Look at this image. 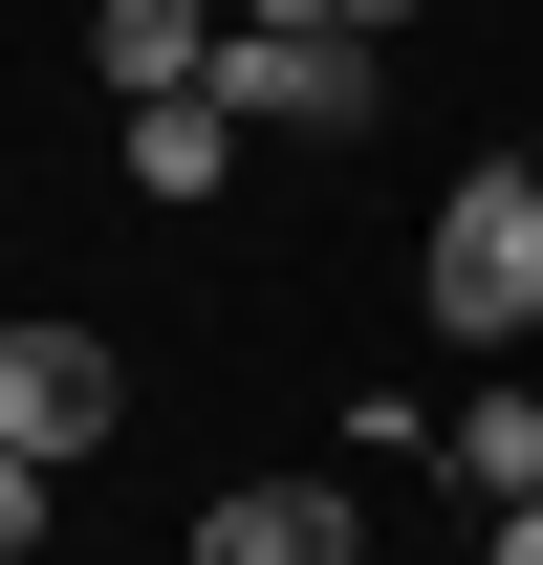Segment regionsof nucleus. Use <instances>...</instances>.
Segmentation results:
<instances>
[{
    "label": "nucleus",
    "instance_id": "1",
    "mask_svg": "<svg viewBox=\"0 0 543 565\" xmlns=\"http://www.w3.org/2000/svg\"><path fill=\"white\" fill-rule=\"evenodd\" d=\"M413 305H435L457 349H522V327H543V174H522V152L435 196V262H413Z\"/></svg>",
    "mask_w": 543,
    "mask_h": 565
},
{
    "label": "nucleus",
    "instance_id": "2",
    "mask_svg": "<svg viewBox=\"0 0 543 565\" xmlns=\"http://www.w3.org/2000/svg\"><path fill=\"white\" fill-rule=\"evenodd\" d=\"M217 109L239 131H370V44L348 22H239L217 44Z\"/></svg>",
    "mask_w": 543,
    "mask_h": 565
},
{
    "label": "nucleus",
    "instance_id": "3",
    "mask_svg": "<svg viewBox=\"0 0 543 565\" xmlns=\"http://www.w3.org/2000/svg\"><path fill=\"white\" fill-rule=\"evenodd\" d=\"M109 414H131V370L87 327H0V457H87Z\"/></svg>",
    "mask_w": 543,
    "mask_h": 565
},
{
    "label": "nucleus",
    "instance_id": "4",
    "mask_svg": "<svg viewBox=\"0 0 543 565\" xmlns=\"http://www.w3.org/2000/svg\"><path fill=\"white\" fill-rule=\"evenodd\" d=\"M217 44H239L217 0H87V66L131 87V109H152V87H217Z\"/></svg>",
    "mask_w": 543,
    "mask_h": 565
},
{
    "label": "nucleus",
    "instance_id": "5",
    "mask_svg": "<svg viewBox=\"0 0 543 565\" xmlns=\"http://www.w3.org/2000/svg\"><path fill=\"white\" fill-rule=\"evenodd\" d=\"M196 565H370V544H348V500H327V479H239V500L196 522Z\"/></svg>",
    "mask_w": 543,
    "mask_h": 565
},
{
    "label": "nucleus",
    "instance_id": "6",
    "mask_svg": "<svg viewBox=\"0 0 543 565\" xmlns=\"http://www.w3.org/2000/svg\"><path fill=\"white\" fill-rule=\"evenodd\" d=\"M217 174H239V109H217V87H152V109H131V196H174V217H196Z\"/></svg>",
    "mask_w": 543,
    "mask_h": 565
},
{
    "label": "nucleus",
    "instance_id": "7",
    "mask_svg": "<svg viewBox=\"0 0 543 565\" xmlns=\"http://www.w3.org/2000/svg\"><path fill=\"white\" fill-rule=\"evenodd\" d=\"M435 457H457V500H543V392H478Z\"/></svg>",
    "mask_w": 543,
    "mask_h": 565
},
{
    "label": "nucleus",
    "instance_id": "8",
    "mask_svg": "<svg viewBox=\"0 0 543 565\" xmlns=\"http://www.w3.org/2000/svg\"><path fill=\"white\" fill-rule=\"evenodd\" d=\"M22 544H44V457H0V565H22Z\"/></svg>",
    "mask_w": 543,
    "mask_h": 565
},
{
    "label": "nucleus",
    "instance_id": "9",
    "mask_svg": "<svg viewBox=\"0 0 543 565\" xmlns=\"http://www.w3.org/2000/svg\"><path fill=\"white\" fill-rule=\"evenodd\" d=\"M392 22H413V0H348V44H392Z\"/></svg>",
    "mask_w": 543,
    "mask_h": 565
},
{
    "label": "nucleus",
    "instance_id": "10",
    "mask_svg": "<svg viewBox=\"0 0 543 565\" xmlns=\"http://www.w3.org/2000/svg\"><path fill=\"white\" fill-rule=\"evenodd\" d=\"M239 22H348V0H239Z\"/></svg>",
    "mask_w": 543,
    "mask_h": 565
},
{
    "label": "nucleus",
    "instance_id": "11",
    "mask_svg": "<svg viewBox=\"0 0 543 565\" xmlns=\"http://www.w3.org/2000/svg\"><path fill=\"white\" fill-rule=\"evenodd\" d=\"M522 174H543V131H522Z\"/></svg>",
    "mask_w": 543,
    "mask_h": 565
}]
</instances>
